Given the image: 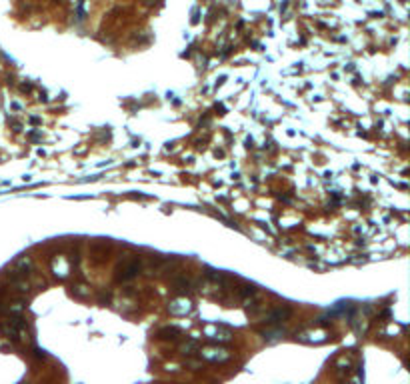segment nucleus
Masks as SVG:
<instances>
[{
    "label": "nucleus",
    "mask_w": 410,
    "mask_h": 384,
    "mask_svg": "<svg viewBox=\"0 0 410 384\" xmlns=\"http://www.w3.org/2000/svg\"><path fill=\"white\" fill-rule=\"evenodd\" d=\"M198 350H200V346H198V342H196V340H186L182 346H180V352L186 354V356H192V354H196Z\"/></svg>",
    "instance_id": "nucleus-11"
},
{
    "label": "nucleus",
    "mask_w": 410,
    "mask_h": 384,
    "mask_svg": "<svg viewBox=\"0 0 410 384\" xmlns=\"http://www.w3.org/2000/svg\"><path fill=\"white\" fill-rule=\"evenodd\" d=\"M256 294V288L254 286H248V284H244V286H240L238 290H236V296L238 298H250V296H254Z\"/></svg>",
    "instance_id": "nucleus-13"
},
{
    "label": "nucleus",
    "mask_w": 410,
    "mask_h": 384,
    "mask_svg": "<svg viewBox=\"0 0 410 384\" xmlns=\"http://www.w3.org/2000/svg\"><path fill=\"white\" fill-rule=\"evenodd\" d=\"M290 316H292V308H288V306H276V308L268 310V312L262 316V320H264L266 324H280V322L288 320Z\"/></svg>",
    "instance_id": "nucleus-2"
},
{
    "label": "nucleus",
    "mask_w": 410,
    "mask_h": 384,
    "mask_svg": "<svg viewBox=\"0 0 410 384\" xmlns=\"http://www.w3.org/2000/svg\"><path fill=\"white\" fill-rule=\"evenodd\" d=\"M172 286L176 290H186V288H190V278H186V276H176L172 278Z\"/></svg>",
    "instance_id": "nucleus-12"
},
{
    "label": "nucleus",
    "mask_w": 410,
    "mask_h": 384,
    "mask_svg": "<svg viewBox=\"0 0 410 384\" xmlns=\"http://www.w3.org/2000/svg\"><path fill=\"white\" fill-rule=\"evenodd\" d=\"M260 334H262V338H264V340L274 342V340H280V338L284 336V328H282V326H274V328H272V326H268V328H264Z\"/></svg>",
    "instance_id": "nucleus-9"
},
{
    "label": "nucleus",
    "mask_w": 410,
    "mask_h": 384,
    "mask_svg": "<svg viewBox=\"0 0 410 384\" xmlns=\"http://www.w3.org/2000/svg\"><path fill=\"white\" fill-rule=\"evenodd\" d=\"M198 352H200V356H202L204 360H208V362H226V360L230 358V352H228L226 348L218 346V344H214V346L200 348Z\"/></svg>",
    "instance_id": "nucleus-1"
},
{
    "label": "nucleus",
    "mask_w": 410,
    "mask_h": 384,
    "mask_svg": "<svg viewBox=\"0 0 410 384\" xmlns=\"http://www.w3.org/2000/svg\"><path fill=\"white\" fill-rule=\"evenodd\" d=\"M334 370H336L340 376H346V374H350V370H352V360L350 358H346V356H338L336 360H334Z\"/></svg>",
    "instance_id": "nucleus-7"
},
{
    "label": "nucleus",
    "mask_w": 410,
    "mask_h": 384,
    "mask_svg": "<svg viewBox=\"0 0 410 384\" xmlns=\"http://www.w3.org/2000/svg\"><path fill=\"white\" fill-rule=\"evenodd\" d=\"M296 338L300 340V342H308V344H322V342H326L328 338H326V332L324 330H304V332H300V334H296Z\"/></svg>",
    "instance_id": "nucleus-6"
},
{
    "label": "nucleus",
    "mask_w": 410,
    "mask_h": 384,
    "mask_svg": "<svg viewBox=\"0 0 410 384\" xmlns=\"http://www.w3.org/2000/svg\"><path fill=\"white\" fill-rule=\"evenodd\" d=\"M170 312L172 314H176V316H184V314H188L190 310H192V302L186 298V296H180V298H176V300H172L170 302Z\"/></svg>",
    "instance_id": "nucleus-5"
},
{
    "label": "nucleus",
    "mask_w": 410,
    "mask_h": 384,
    "mask_svg": "<svg viewBox=\"0 0 410 384\" xmlns=\"http://www.w3.org/2000/svg\"><path fill=\"white\" fill-rule=\"evenodd\" d=\"M30 270H32V260L28 258V256H22V258H18L16 260V264H14V272H18L20 276H28L30 274Z\"/></svg>",
    "instance_id": "nucleus-8"
},
{
    "label": "nucleus",
    "mask_w": 410,
    "mask_h": 384,
    "mask_svg": "<svg viewBox=\"0 0 410 384\" xmlns=\"http://www.w3.org/2000/svg\"><path fill=\"white\" fill-rule=\"evenodd\" d=\"M184 366H186V368H190V370H198V368H200V362H198V360H186Z\"/></svg>",
    "instance_id": "nucleus-15"
},
{
    "label": "nucleus",
    "mask_w": 410,
    "mask_h": 384,
    "mask_svg": "<svg viewBox=\"0 0 410 384\" xmlns=\"http://www.w3.org/2000/svg\"><path fill=\"white\" fill-rule=\"evenodd\" d=\"M140 270V262L138 258H130V260H124L120 266H118V280H130L138 274Z\"/></svg>",
    "instance_id": "nucleus-4"
},
{
    "label": "nucleus",
    "mask_w": 410,
    "mask_h": 384,
    "mask_svg": "<svg viewBox=\"0 0 410 384\" xmlns=\"http://www.w3.org/2000/svg\"><path fill=\"white\" fill-rule=\"evenodd\" d=\"M156 336H158L160 340H178L180 330H178V328H174V326H166V328H160Z\"/></svg>",
    "instance_id": "nucleus-10"
},
{
    "label": "nucleus",
    "mask_w": 410,
    "mask_h": 384,
    "mask_svg": "<svg viewBox=\"0 0 410 384\" xmlns=\"http://www.w3.org/2000/svg\"><path fill=\"white\" fill-rule=\"evenodd\" d=\"M204 334H206L208 340H212L216 344H220V342H230V338H232V332L228 328H224V326H206L204 328Z\"/></svg>",
    "instance_id": "nucleus-3"
},
{
    "label": "nucleus",
    "mask_w": 410,
    "mask_h": 384,
    "mask_svg": "<svg viewBox=\"0 0 410 384\" xmlns=\"http://www.w3.org/2000/svg\"><path fill=\"white\" fill-rule=\"evenodd\" d=\"M74 290V296H78V298H84V296H88L90 294V290H86V286L84 284H76V286H72Z\"/></svg>",
    "instance_id": "nucleus-14"
},
{
    "label": "nucleus",
    "mask_w": 410,
    "mask_h": 384,
    "mask_svg": "<svg viewBox=\"0 0 410 384\" xmlns=\"http://www.w3.org/2000/svg\"><path fill=\"white\" fill-rule=\"evenodd\" d=\"M34 354H36V358H44V352H42V350H38V348L34 350Z\"/></svg>",
    "instance_id": "nucleus-16"
}]
</instances>
